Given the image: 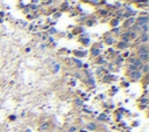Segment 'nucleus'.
<instances>
[{
    "label": "nucleus",
    "instance_id": "f257e3e1",
    "mask_svg": "<svg viewBox=\"0 0 149 132\" xmlns=\"http://www.w3.org/2000/svg\"><path fill=\"white\" fill-rule=\"evenodd\" d=\"M129 76H131V79L135 80V81H137V80H140V79H141L142 74H141V71H140V70H136V71H132L131 74H129Z\"/></svg>",
    "mask_w": 149,
    "mask_h": 132
},
{
    "label": "nucleus",
    "instance_id": "f03ea898",
    "mask_svg": "<svg viewBox=\"0 0 149 132\" xmlns=\"http://www.w3.org/2000/svg\"><path fill=\"white\" fill-rule=\"evenodd\" d=\"M137 26H143V25H148V17H139L137 19Z\"/></svg>",
    "mask_w": 149,
    "mask_h": 132
},
{
    "label": "nucleus",
    "instance_id": "7ed1b4c3",
    "mask_svg": "<svg viewBox=\"0 0 149 132\" xmlns=\"http://www.w3.org/2000/svg\"><path fill=\"white\" fill-rule=\"evenodd\" d=\"M137 52H139V55L148 54V48H147V46H140L139 49H137Z\"/></svg>",
    "mask_w": 149,
    "mask_h": 132
},
{
    "label": "nucleus",
    "instance_id": "20e7f679",
    "mask_svg": "<svg viewBox=\"0 0 149 132\" xmlns=\"http://www.w3.org/2000/svg\"><path fill=\"white\" fill-rule=\"evenodd\" d=\"M139 60L141 62H147L148 61V54H143V55H140V58Z\"/></svg>",
    "mask_w": 149,
    "mask_h": 132
},
{
    "label": "nucleus",
    "instance_id": "39448f33",
    "mask_svg": "<svg viewBox=\"0 0 149 132\" xmlns=\"http://www.w3.org/2000/svg\"><path fill=\"white\" fill-rule=\"evenodd\" d=\"M140 41L143 42V43H145V42H147L148 41V35H147V34H142L141 37H140Z\"/></svg>",
    "mask_w": 149,
    "mask_h": 132
},
{
    "label": "nucleus",
    "instance_id": "423d86ee",
    "mask_svg": "<svg viewBox=\"0 0 149 132\" xmlns=\"http://www.w3.org/2000/svg\"><path fill=\"white\" fill-rule=\"evenodd\" d=\"M133 23H134V19L131 18V19H128V20L126 21V23H125V26H126V27H129V26H132Z\"/></svg>",
    "mask_w": 149,
    "mask_h": 132
},
{
    "label": "nucleus",
    "instance_id": "0eeeda50",
    "mask_svg": "<svg viewBox=\"0 0 149 132\" xmlns=\"http://www.w3.org/2000/svg\"><path fill=\"white\" fill-rule=\"evenodd\" d=\"M141 69L143 70V72H145V74H147V72H148V64H147V63H145V64L142 66V68H141Z\"/></svg>",
    "mask_w": 149,
    "mask_h": 132
},
{
    "label": "nucleus",
    "instance_id": "6e6552de",
    "mask_svg": "<svg viewBox=\"0 0 149 132\" xmlns=\"http://www.w3.org/2000/svg\"><path fill=\"white\" fill-rule=\"evenodd\" d=\"M137 70V69H136V67H135L134 66V64H129V71H136Z\"/></svg>",
    "mask_w": 149,
    "mask_h": 132
},
{
    "label": "nucleus",
    "instance_id": "1a4fd4ad",
    "mask_svg": "<svg viewBox=\"0 0 149 132\" xmlns=\"http://www.w3.org/2000/svg\"><path fill=\"white\" fill-rule=\"evenodd\" d=\"M48 128H49V125H48V124H43L41 128H40V130H41V131H45V130H48Z\"/></svg>",
    "mask_w": 149,
    "mask_h": 132
},
{
    "label": "nucleus",
    "instance_id": "9d476101",
    "mask_svg": "<svg viewBox=\"0 0 149 132\" xmlns=\"http://www.w3.org/2000/svg\"><path fill=\"white\" fill-rule=\"evenodd\" d=\"M89 2L92 5H98V4H100V0H89Z\"/></svg>",
    "mask_w": 149,
    "mask_h": 132
},
{
    "label": "nucleus",
    "instance_id": "9b49d317",
    "mask_svg": "<svg viewBox=\"0 0 149 132\" xmlns=\"http://www.w3.org/2000/svg\"><path fill=\"white\" fill-rule=\"evenodd\" d=\"M128 47V43H125V42H120L119 43V48H127Z\"/></svg>",
    "mask_w": 149,
    "mask_h": 132
},
{
    "label": "nucleus",
    "instance_id": "f8f14e48",
    "mask_svg": "<svg viewBox=\"0 0 149 132\" xmlns=\"http://www.w3.org/2000/svg\"><path fill=\"white\" fill-rule=\"evenodd\" d=\"M106 43L107 45H112L113 43V39H112V37H106Z\"/></svg>",
    "mask_w": 149,
    "mask_h": 132
},
{
    "label": "nucleus",
    "instance_id": "ddd939ff",
    "mask_svg": "<svg viewBox=\"0 0 149 132\" xmlns=\"http://www.w3.org/2000/svg\"><path fill=\"white\" fill-rule=\"evenodd\" d=\"M99 49H92V54H93L94 56H97V55H99Z\"/></svg>",
    "mask_w": 149,
    "mask_h": 132
},
{
    "label": "nucleus",
    "instance_id": "4468645a",
    "mask_svg": "<svg viewBox=\"0 0 149 132\" xmlns=\"http://www.w3.org/2000/svg\"><path fill=\"white\" fill-rule=\"evenodd\" d=\"M88 129H90V130H94V129H96V125H94V124H89Z\"/></svg>",
    "mask_w": 149,
    "mask_h": 132
},
{
    "label": "nucleus",
    "instance_id": "2eb2a0df",
    "mask_svg": "<svg viewBox=\"0 0 149 132\" xmlns=\"http://www.w3.org/2000/svg\"><path fill=\"white\" fill-rule=\"evenodd\" d=\"M106 13H107L106 9H101V11H100V14H101V15H106Z\"/></svg>",
    "mask_w": 149,
    "mask_h": 132
},
{
    "label": "nucleus",
    "instance_id": "dca6fc26",
    "mask_svg": "<svg viewBox=\"0 0 149 132\" xmlns=\"http://www.w3.org/2000/svg\"><path fill=\"white\" fill-rule=\"evenodd\" d=\"M118 22H119L118 20H113L111 23H112V26H116V25H118Z\"/></svg>",
    "mask_w": 149,
    "mask_h": 132
},
{
    "label": "nucleus",
    "instance_id": "f3484780",
    "mask_svg": "<svg viewBox=\"0 0 149 132\" xmlns=\"http://www.w3.org/2000/svg\"><path fill=\"white\" fill-rule=\"evenodd\" d=\"M82 42H83V43H85V45H88V43H89V39H85V40H82Z\"/></svg>",
    "mask_w": 149,
    "mask_h": 132
},
{
    "label": "nucleus",
    "instance_id": "a211bd4d",
    "mask_svg": "<svg viewBox=\"0 0 149 132\" xmlns=\"http://www.w3.org/2000/svg\"><path fill=\"white\" fill-rule=\"evenodd\" d=\"M105 118H106V117H105V115H101V116L99 117V119H105Z\"/></svg>",
    "mask_w": 149,
    "mask_h": 132
},
{
    "label": "nucleus",
    "instance_id": "6ab92c4d",
    "mask_svg": "<svg viewBox=\"0 0 149 132\" xmlns=\"http://www.w3.org/2000/svg\"><path fill=\"white\" fill-rule=\"evenodd\" d=\"M50 33L54 34V33H56V31H55V29H50Z\"/></svg>",
    "mask_w": 149,
    "mask_h": 132
},
{
    "label": "nucleus",
    "instance_id": "aec40b11",
    "mask_svg": "<svg viewBox=\"0 0 149 132\" xmlns=\"http://www.w3.org/2000/svg\"><path fill=\"white\" fill-rule=\"evenodd\" d=\"M134 1H137V2H140V1H147V0H134Z\"/></svg>",
    "mask_w": 149,
    "mask_h": 132
},
{
    "label": "nucleus",
    "instance_id": "412c9836",
    "mask_svg": "<svg viewBox=\"0 0 149 132\" xmlns=\"http://www.w3.org/2000/svg\"><path fill=\"white\" fill-rule=\"evenodd\" d=\"M36 1H39V0H33V2H36Z\"/></svg>",
    "mask_w": 149,
    "mask_h": 132
},
{
    "label": "nucleus",
    "instance_id": "4be33fe9",
    "mask_svg": "<svg viewBox=\"0 0 149 132\" xmlns=\"http://www.w3.org/2000/svg\"><path fill=\"white\" fill-rule=\"evenodd\" d=\"M83 1H84V0H83ZM85 1H89V0H85Z\"/></svg>",
    "mask_w": 149,
    "mask_h": 132
}]
</instances>
